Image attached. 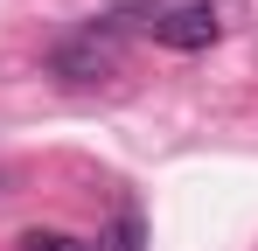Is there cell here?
Masks as SVG:
<instances>
[{
	"label": "cell",
	"instance_id": "1",
	"mask_svg": "<svg viewBox=\"0 0 258 251\" xmlns=\"http://www.w3.org/2000/svg\"><path fill=\"white\" fill-rule=\"evenodd\" d=\"M112 63H119V21H112V14L49 49V70L63 84H98V77H112Z\"/></svg>",
	"mask_w": 258,
	"mask_h": 251
},
{
	"label": "cell",
	"instance_id": "2",
	"mask_svg": "<svg viewBox=\"0 0 258 251\" xmlns=\"http://www.w3.org/2000/svg\"><path fill=\"white\" fill-rule=\"evenodd\" d=\"M147 35L161 42V49H210V42L223 35V21H216L210 0H181V7H154Z\"/></svg>",
	"mask_w": 258,
	"mask_h": 251
},
{
	"label": "cell",
	"instance_id": "3",
	"mask_svg": "<svg viewBox=\"0 0 258 251\" xmlns=\"http://www.w3.org/2000/svg\"><path fill=\"white\" fill-rule=\"evenodd\" d=\"M91 251H147V216H140V209H119L112 230H105Z\"/></svg>",
	"mask_w": 258,
	"mask_h": 251
},
{
	"label": "cell",
	"instance_id": "4",
	"mask_svg": "<svg viewBox=\"0 0 258 251\" xmlns=\"http://www.w3.org/2000/svg\"><path fill=\"white\" fill-rule=\"evenodd\" d=\"M21 251H84V244L63 237V230H21Z\"/></svg>",
	"mask_w": 258,
	"mask_h": 251
},
{
	"label": "cell",
	"instance_id": "5",
	"mask_svg": "<svg viewBox=\"0 0 258 251\" xmlns=\"http://www.w3.org/2000/svg\"><path fill=\"white\" fill-rule=\"evenodd\" d=\"M0 181H7V174H0Z\"/></svg>",
	"mask_w": 258,
	"mask_h": 251
}]
</instances>
